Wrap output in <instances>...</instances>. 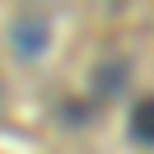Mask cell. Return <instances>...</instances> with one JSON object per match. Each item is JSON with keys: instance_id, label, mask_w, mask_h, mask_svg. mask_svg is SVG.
<instances>
[{"instance_id": "cell-1", "label": "cell", "mask_w": 154, "mask_h": 154, "mask_svg": "<svg viewBox=\"0 0 154 154\" xmlns=\"http://www.w3.org/2000/svg\"><path fill=\"white\" fill-rule=\"evenodd\" d=\"M8 46L21 63H38L50 46V21L42 13H17L8 21Z\"/></svg>"}, {"instance_id": "cell-4", "label": "cell", "mask_w": 154, "mask_h": 154, "mask_svg": "<svg viewBox=\"0 0 154 154\" xmlns=\"http://www.w3.org/2000/svg\"><path fill=\"white\" fill-rule=\"evenodd\" d=\"M63 121H67V125H88L92 112H88L83 100H67V104H63Z\"/></svg>"}, {"instance_id": "cell-2", "label": "cell", "mask_w": 154, "mask_h": 154, "mask_svg": "<svg viewBox=\"0 0 154 154\" xmlns=\"http://www.w3.org/2000/svg\"><path fill=\"white\" fill-rule=\"evenodd\" d=\"M129 75H133V67H129V58H121V54H108L100 67L92 71V96L96 100H117L121 92L129 88Z\"/></svg>"}, {"instance_id": "cell-3", "label": "cell", "mask_w": 154, "mask_h": 154, "mask_svg": "<svg viewBox=\"0 0 154 154\" xmlns=\"http://www.w3.org/2000/svg\"><path fill=\"white\" fill-rule=\"evenodd\" d=\"M129 137L137 146H154V96L133 104V112H129Z\"/></svg>"}]
</instances>
